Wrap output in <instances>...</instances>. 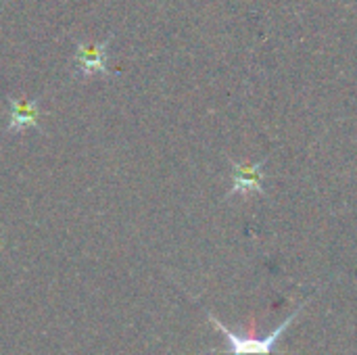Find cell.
<instances>
[{
	"label": "cell",
	"instance_id": "obj_3",
	"mask_svg": "<svg viewBox=\"0 0 357 355\" xmlns=\"http://www.w3.org/2000/svg\"><path fill=\"white\" fill-rule=\"evenodd\" d=\"M40 128V105L36 100L8 98V134H21L25 130Z\"/></svg>",
	"mask_w": 357,
	"mask_h": 355
},
{
	"label": "cell",
	"instance_id": "obj_1",
	"mask_svg": "<svg viewBox=\"0 0 357 355\" xmlns=\"http://www.w3.org/2000/svg\"><path fill=\"white\" fill-rule=\"evenodd\" d=\"M305 305V303H303ZM303 305L297 310V312H293V316H289L274 333H270L266 339H247V337H238V335H234L230 328H226L222 322H218L213 316H209L211 318V322L220 328V333L228 339V343H230V349H228V354L232 355H268L272 354L274 349H276V343H278V339L284 335V331L293 324V320L299 316V312L303 310Z\"/></svg>",
	"mask_w": 357,
	"mask_h": 355
},
{
	"label": "cell",
	"instance_id": "obj_2",
	"mask_svg": "<svg viewBox=\"0 0 357 355\" xmlns=\"http://www.w3.org/2000/svg\"><path fill=\"white\" fill-rule=\"evenodd\" d=\"M109 44H111V38L96 42V44L79 42L75 46V56H73L75 71L84 77L107 75L109 73Z\"/></svg>",
	"mask_w": 357,
	"mask_h": 355
}]
</instances>
